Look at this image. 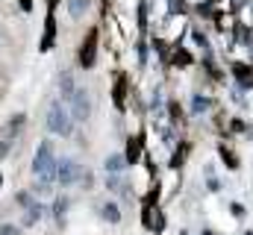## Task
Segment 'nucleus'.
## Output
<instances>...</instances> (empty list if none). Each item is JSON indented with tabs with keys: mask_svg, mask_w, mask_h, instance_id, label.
<instances>
[{
	"mask_svg": "<svg viewBox=\"0 0 253 235\" xmlns=\"http://www.w3.org/2000/svg\"><path fill=\"white\" fill-rule=\"evenodd\" d=\"M33 174L39 179H56V156H53V144L50 141H42L36 156H33Z\"/></svg>",
	"mask_w": 253,
	"mask_h": 235,
	"instance_id": "nucleus-1",
	"label": "nucleus"
},
{
	"mask_svg": "<svg viewBox=\"0 0 253 235\" xmlns=\"http://www.w3.org/2000/svg\"><path fill=\"white\" fill-rule=\"evenodd\" d=\"M71 120H74L71 112L65 109L59 100H53V103L47 106V129H50L53 135H71V129H74Z\"/></svg>",
	"mask_w": 253,
	"mask_h": 235,
	"instance_id": "nucleus-2",
	"label": "nucleus"
},
{
	"mask_svg": "<svg viewBox=\"0 0 253 235\" xmlns=\"http://www.w3.org/2000/svg\"><path fill=\"white\" fill-rule=\"evenodd\" d=\"M68 103H71V118L74 120H88V115H91V97H88L85 88H77Z\"/></svg>",
	"mask_w": 253,
	"mask_h": 235,
	"instance_id": "nucleus-3",
	"label": "nucleus"
},
{
	"mask_svg": "<svg viewBox=\"0 0 253 235\" xmlns=\"http://www.w3.org/2000/svg\"><path fill=\"white\" fill-rule=\"evenodd\" d=\"M80 176H83V168L74 159H59L56 162V182L59 185H74Z\"/></svg>",
	"mask_w": 253,
	"mask_h": 235,
	"instance_id": "nucleus-4",
	"label": "nucleus"
},
{
	"mask_svg": "<svg viewBox=\"0 0 253 235\" xmlns=\"http://www.w3.org/2000/svg\"><path fill=\"white\" fill-rule=\"evenodd\" d=\"M126 159L121 156V153H112V156H106V171H109V176H118L121 171H124Z\"/></svg>",
	"mask_w": 253,
	"mask_h": 235,
	"instance_id": "nucleus-5",
	"label": "nucleus"
},
{
	"mask_svg": "<svg viewBox=\"0 0 253 235\" xmlns=\"http://www.w3.org/2000/svg\"><path fill=\"white\" fill-rule=\"evenodd\" d=\"M100 215H103V221H109V224H118V221H121V209H118L115 203H103Z\"/></svg>",
	"mask_w": 253,
	"mask_h": 235,
	"instance_id": "nucleus-6",
	"label": "nucleus"
},
{
	"mask_svg": "<svg viewBox=\"0 0 253 235\" xmlns=\"http://www.w3.org/2000/svg\"><path fill=\"white\" fill-rule=\"evenodd\" d=\"M59 91H62L65 100H71V97H74V91H77V88H74V79H71V74H62V77H59Z\"/></svg>",
	"mask_w": 253,
	"mask_h": 235,
	"instance_id": "nucleus-7",
	"label": "nucleus"
},
{
	"mask_svg": "<svg viewBox=\"0 0 253 235\" xmlns=\"http://www.w3.org/2000/svg\"><path fill=\"white\" fill-rule=\"evenodd\" d=\"M85 9H88V0H68V12H71V18H83Z\"/></svg>",
	"mask_w": 253,
	"mask_h": 235,
	"instance_id": "nucleus-8",
	"label": "nucleus"
},
{
	"mask_svg": "<svg viewBox=\"0 0 253 235\" xmlns=\"http://www.w3.org/2000/svg\"><path fill=\"white\" fill-rule=\"evenodd\" d=\"M42 212H44V209H42L39 203H36L33 209H27V215H24V227H33V224H39V218H42Z\"/></svg>",
	"mask_w": 253,
	"mask_h": 235,
	"instance_id": "nucleus-9",
	"label": "nucleus"
},
{
	"mask_svg": "<svg viewBox=\"0 0 253 235\" xmlns=\"http://www.w3.org/2000/svg\"><path fill=\"white\" fill-rule=\"evenodd\" d=\"M91 50H94V39H88V41H85V47H83V65H85V68L94 62V53H91Z\"/></svg>",
	"mask_w": 253,
	"mask_h": 235,
	"instance_id": "nucleus-10",
	"label": "nucleus"
},
{
	"mask_svg": "<svg viewBox=\"0 0 253 235\" xmlns=\"http://www.w3.org/2000/svg\"><path fill=\"white\" fill-rule=\"evenodd\" d=\"M65 209H68V203H65L62 197H59V200H56V206H53V215H56V218H59V221H62V215H65Z\"/></svg>",
	"mask_w": 253,
	"mask_h": 235,
	"instance_id": "nucleus-11",
	"label": "nucleus"
},
{
	"mask_svg": "<svg viewBox=\"0 0 253 235\" xmlns=\"http://www.w3.org/2000/svg\"><path fill=\"white\" fill-rule=\"evenodd\" d=\"M21 230L15 227V224H0V235H18Z\"/></svg>",
	"mask_w": 253,
	"mask_h": 235,
	"instance_id": "nucleus-12",
	"label": "nucleus"
},
{
	"mask_svg": "<svg viewBox=\"0 0 253 235\" xmlns=\"http://www.w3.org/2000/svg\"><path fill=\"white\" fill-rule=\"evenodd\" d=\"M18 203H21V206H27V209H33V206H36V200H33L30 194H18Z\"/></svg>",
	"mask_w": 253,
	"mask_h": 235,
	"instance_id": "nucleus-13",
	"label": "nucleus"
},
{
	"mask_svg": "<svg viewBox=\"0 0 253 235\" xmlns=\"http://www.w3.org/2000/svg\"><path fill=\"white\" fill-rule=\"evenodd\" d=\"M9 150H12V141H9V138H3V141H0V159H6V156H9Z\"/></svg>",
	"mask_w": 253,
	"mask_h": 235,
	"instance_id": "nucleus-14",
	"label": "nucleus"
},
{
	"mask_svg": "<svg viewBox=\"0 0 253 235\" xmlns=\"http://www.w3.org/2000/svg\"><path fill=\"white\" fill-rule=\"evenodd\" d=\"M191 109H194V112H203V109H206V100H203V97H194Z\"/></svg>",
	"mask_w": 253,
	"mask_h": 235,
	"instance_id": "nucleus-15",
	"label": "nucleus"
}]
</instances>
